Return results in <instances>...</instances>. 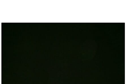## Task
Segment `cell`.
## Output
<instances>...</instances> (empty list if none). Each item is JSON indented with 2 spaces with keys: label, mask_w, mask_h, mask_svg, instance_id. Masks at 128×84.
Here are the masks:
<instances>
[]
</instances>
